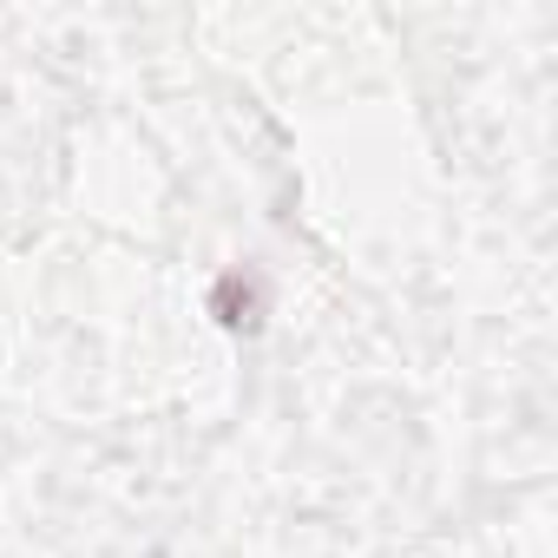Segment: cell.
Returning <instances> with one entry per match:
<instances>
[{
	"label": "cell",
	"instance_id": "1",
	"mask_svg": "<svg viewBox=\"0 0 558 558\" xmlns=\"http://www.w3.org/2000/svg\"><path fill=\"white\" fill-rule=\"evenodd\" d=\"M210 316H217V329H230V336H256L263 316H269V283H263V269H223L217 290H210Z\"/></svg>",
	"mask_w": 558,
	"mask_h": 558
}]
</instances>
